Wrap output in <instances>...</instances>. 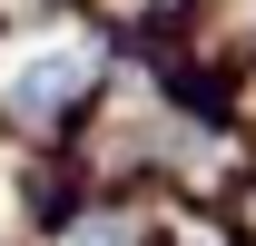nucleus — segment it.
I'll return each instance as SVG.
<instances>
[{
	"mask_svg": "<svg viewBox=\"0 0 256 246\" xmlns=\"http://www.w3.org/2000/svg\"><path fill=\"white\" fill-rule=\"evenodd\" d=\"M79 89H89V50H79V40H50V50H30V60L0 69V98H10L20 118H50V108L79 98Z\"/></svg>",
	"mask_w": 256,
	"mask_h": 246,
	"instance_id": "nucleus-1",
	"label": "nucleus"
},
{
	"mask_svg": "<svg viewBox=\"0 0 256 246\" xmlns=\"http://www.w3.org/2000/svg\"><path fill=\"white\" fill-rule=\"evenodd\" d=\"M69 246H118V226H79V236H69Z\"/></svg>",
	"mask_w": 256,
	"mask_h": 246,
	"instance_id": "nucleus-2",
	"label": "nucleus"
}]
</instances>
